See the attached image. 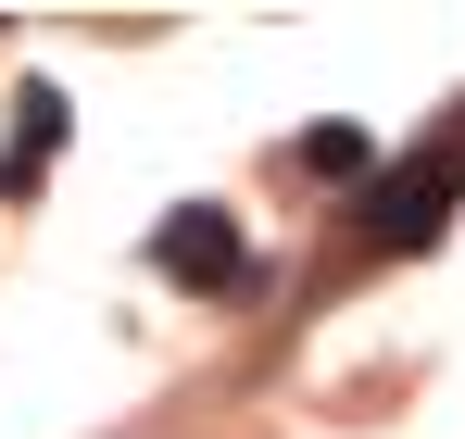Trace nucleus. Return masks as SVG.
Instances as JSON below:
<instances>
[{"instance_id":"nucleus-2","label":"nucleus","mask_w":465,"mask_h":439,"mask_svg":"<svg viewBox=\"0 0 465 439\" xmlns=\"http://www.w3.org/2000/svg\"><path fill=\"white\" fill-rule=\"evenodd\" d=\"M152 264L176 289H239V277H252V239H239L227 201H176V214L152 226Z\"/></svg>"},{"instance_id":"nucleus-4","label":"nucleus","mask_w":465,"mask_h":439,"mask_svg":"<svg viewBox=\"0 0 465 439\" xmlns=\"http://www.w3.org/2000/svg\"><path fill=\"white\" fill-rule=\"evenodd\" d=\"M290 163H302V176H365V126H314Z\"/></svg>"},{"instance_id":"nucleus-1","label":"nucleus","mask_w":465,"mask_h":439,"mask_svg":"<svg viewBox=\"0 0 465 439\" xmlns=\"http://www.w3.org/2000/svg\"><path fill=\"white\" fill-rule=\"evenodd\" d=\"M453 189H465V139H428V151H402L378 189H365V226H378L390 251H428L440 214H453Z\"/></svg>"},{"instance_id":"nucleus-3","label":"nucleus","mask_w":465,"mask_h":439,"mask_svg":"<svg viewBox=\"0 0 465 439\" xmlns=\"http://www.w3.org/2000/svg\"><path fill=\"white\" fill-rule=\"evenodd\" d=\"M51 139H64V88H25V101H13V151H0V189H25V176L51 163Z\"/></svg>"}]
</instances>
